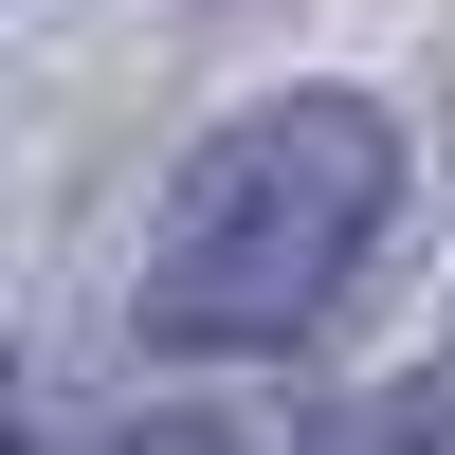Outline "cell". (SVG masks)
Returning a JSON list of instances; mask_svg holds the SVG:
<instances>
[{
	"label": "cell",
	"instance_id": "cell-1",
	"mask_svg": "<svg viewBox=\"0 0 455 455\" xmlns=\"http://www.w3.org/2000/svg\"><path fill=\"white\" fill-rule=\"evenodd\" d=\"M383 182H401V128H383L364 92L237 109V128L164 182V219H146L128 328H146V347H291V328L347 291Z\"/></svg>",
	"mask_w": 455,
	"mask_h": 455
}]
</instances>
